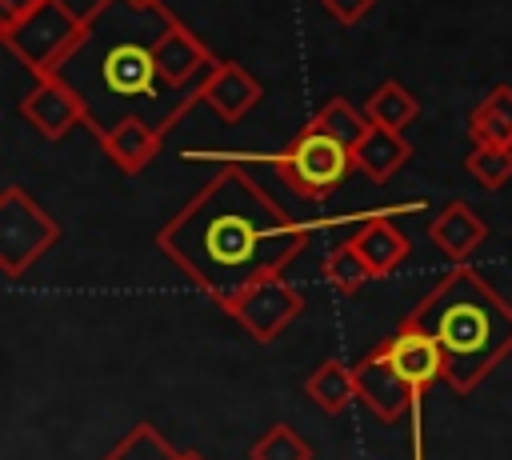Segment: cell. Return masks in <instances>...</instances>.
<instances>
[{
  "mask_svg": "<svg viewBox=\"0 0 512 460\" xmlns=\"http://www.w3.org/2000/svg\"><path fill=\"white\" fill-rule=\"evenodd\" d=\"M176 28V20L160 8V0H108L100 12L84 20L80 40L52 68L84 104V120L104 136L128 116H144L152 108L156 128L188 104L184 88H172L160 76L156 44Z\"/></svg>",
  "mask_w": 512,
  "mask_h": 460,
  "instance_id": "obj_1",
  "label": "cell"
},
{
  "mask_svg": "<svg viewBox=\"0 0 512 460\" xmlns=\"http://www.w3.org/2000/svg\"><path fill=\"white\" fill-rule=\"evenodd\" d=\"M288 236L276 208L240 172L216 176L160 236L176 260L196 268L208 284H232L256 272L272 244Z\"/></svg>",
  "mask_w": 512,
  "mask_h": 460,
  "instance_id": "obj_2",
  "label": "cell"
},
{
  "mask_svg": "<svg viewBox=\"0 0 512 460\" xmlns=\"http://www.w3.org/2000/svg\"><path fill=\"white\" fill-rule=\"evenodd\" d=\"M412 324L432 328L444 348V372L456 380V388H468L472 376L484 372V364L512 340V312H504L472 272L448 276Z\"/></svg>",
  "mask_w": 512,
  "mask_h": 460,
  "instance_id": "obj_3",
  "label": "cell"
},
{
  "mask_svg": "<svg viewBox=\"0 0 512 460\" xmlns=\"http://www.w3.org/2000/svg\"><path fill=\"white\" fill-rule=\"evenodd\" d=\"M80 32H84V20L68 4L40 0L28 16H20L16 24H4V44L40 76H52V68L68 56Z\"/></svg>",
  "mask_w": 512,
  "mask_h": 460,
  "instance_id": "obj_4",
  "label": "cell"
},
{
  "mask_svg": "<svg viewBox=\"0 0 512 460\" xmlns=\"http://www.w3.org/2000/svg\"><path fill=\"white\" fill-rule=\"evenodd\" d=\"M352 148L320 128H308L284 156H280V172L288 176V184L304 196H328L352 168Z\"/></svg>",
  "mask_w": 512,
  "mask_h": 460,
  "instance_id": "obj_5",
  "label": "cell"
},
{
  "mask_svg": "<svg viewBox=\"0 0 512 460\" xmlns=\"http://www.w3.org/2000/svg\"><path fill=\"white\" fill-rule=\"evenodd\" d=\"M24 116L44 132V136H64L76 120H84V104L80 96L60 80V76H44L36 84V92L24 100Z\"/></svg>",
  "mask_w": 512,
  "mask_h": 460,
  "instance_id": "obj_6",
  "label": "cell"
},
{
  "mask_svg": "<svg viewBox=\"0 0 512 460\" xmlns=\"http://www.w3.org/2000/svg\"><path fill=\"white\" fill-rule=\"evenodd\" d=\"M204 100L224 116V120H240L256 100H260V84L232 60H216L208 68V76L200 80Z\"/></svg>",
  "mask_w": 512,
  "mask_h": 460,
  "instance_id": "obj_7",
  "label": "cell"
},
{
  "mask_svg": "<svg viewBox=\"0 0 512 460\" xmlns=\"http://www.w3.org/2000/svg\"><path fill=\"white\" fill-rule=\"evenodd\" d=\"M156 64H160V76H164L172 88H184V84H192V76H208L212 56H208V48H204L184 24H176V28L156 44Z\"/></svg>",
  "mask_w": 512,
  "mask_h": 460,
  "instance_id": "obj_8",
  "label": "cell"
},
{
  "mask_svg": "<svg viewBox=\"0 0 512 460\" xmlns=\"http://www.w3.org/2000/svg\"><path fill=\"white\" fill-rule=\"evenodd\" d=\"M100 140H104V152H108L124 172H140V168L156 156L160 128H152V124L140 120V116H128V120H120L112 132H104Z\"/></svg>",
  "mask_w": 512,
  "mask_h": 460,
  "instance_id": "obj_9",
  "label": "cell"
},
{
  "mask_svg": "<svg viewBox=\"0 0 512 460\" xmlns=\"http://www.w3.org/2000/svg\"><path fill=\"white\" fill-rule=\"evenodd\" d=\"M352 156H356V164H360V168H364L372 180H384V176H392V172L404 164L408 144L400 140V132L372 124V128L360 136V144L352 148Z\"/></svg>",
  "mask_w": 512,
  "mask_h": 460,
  "instance_id": "obj_10",
  "label": "cell"
},
{
  "mask_svg": "<svg viewBox=\"0 0 512 460\" xmlns=\"http://www.w3.org/2000/svg\"><path fill=\"white\" fill-rule=\"evenodd\" d=\"M468 132L476 144H512V88L508 84L484 96V104L472 112Z\"/></svg>",
  "mask_w": 512,
  "mask_h": 460,
  "instance_id": "obj_11",
  "label": "cell"
},
{
  "mask_svg": "<svg viewBox=\"0 0 512 460\" xmlns=\"http://www.w3.org/2000/svg\"><path fill=\"white\" fill-rule=\"evenodd\" d=\"M432 240L440 244V248H448L452 256H464V252H472L480 240H484V224L472 216V208L468 204H448L444 212H440V220L432 224Z\"/></svg>",
  "mask_w": 512,
  "mask_h": 460,
  "instance_id": "obj_12",
  "label": "cell"
},
{
  "mask_svg": "<svg viewBox=\"0 0 512 460\" xmlns=\"http://www.w3.org/2000/svg\"><path fill=\"white\" fill-rule=\"evenodd\" d=\"M364 116H368L372 124H380V128L400 132V128H408V124L416 120V96H412V92H404L396 80H384V84L368 96Z\"/></svg>",
  "mask_w": 512,
  "mask_h": 460,
  "instance_id": "obj_13",
  "label": "cell"
},
{
  "mask_svg": "<svg viewBox=\"0 0 512 460\" xmlns=\"http://www.w3.org/2000/svg\"><path fill=\"white\" fill-rule=\"evenodd\" d=\"M352 248L364 256L368 268H388V264H396V260L404 256V240H400V232H396L388 220H372V224L352 240Z\"/></svg>",
  "mask_w": 512,
  "mask_h": 460,
  "instance_id": "obj_14",
  "label": "cell"
},
{
  "mask_svg": "<svg viewBox=\"0 0 512 460\" xmlns=\"http://www.w3.org/2000/svg\"><path fill=\"white\" fill-rule=\"evenodd\" d=\"M312 128H320V132H328V136H336V140H344L348 148H356L360 144V136L372 128V120L364 116V112H356L348 100H328L324 108H320V116L312 120Z\"/></svg>",
  "mask_w": 512,
  "mask_h": 460,
  "instance_id": "obj_15",
  "label": "cell"
},
{
  "mask_svg": "<svg viewBox=\"0 0 512 460\" xmlns=\"http://www.w3.org/2000/svg\"><path fill=\"white\" fill-rule=\"evenodd\" d=\"M468 172L484 188H500L512 176V144H476V152L468 156Z\"/></svg>",
  "mask_w": 512,
  "mask_h": 460,
  "instance_id": "obj_16",
  "label": "cell"
},
{
  "mask_svg": "<svg viewBox=\"0 0 512 460\" xmlns=\"http://www.w3.org/2000/svg\"><path fill=\"white\" fill-rule=\"evenodd\" d=\"M312 396L324 400L328 408H340V404L352 396V380H344V372H340L336 364H328L324 372H316V380H312Z\"/></svg>",
  "mask_w": 512,
  "mask_h": 460,
  "instance_id": "obj_17",
  "label": "cell"
},
{
  "mask_svg": "<svg viewBox=\"0 0 512 460\" xmlns=\"http://www.w3.org/2000/svg\"><path fill=\"white\" fill-rule=\"evenodd\" d=\"M324 8H328V16H336L340 24H356L376 0H320Z\"/></svg>",
  "mask_w": 512,
  "mask_h": 460,
  "instance_id": "obj_18",
  "label": "cell"
}]
</instances>
